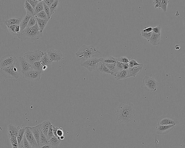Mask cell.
<instances>
[{
  "label": "cell",
  "instance_id": "15",
  "mask_svg": "<svg viewBox=\"0 0 185 148\" xmlns=\"http://www.w3.org/2000/svg\"><path fill=\"white\" fill-rule=\"evenodd\" d=\"M143 67V64H141L140 65H138V66L129 67L128 70H127V73H128L127 78L135 77L139 75L141 72Z\"/></svg>",
  "mask_w": 185,
  "mask_h": 148
},
{
  "label": "cell",
  "instance_id": "31",
  "mask_svg": "<svg viewBox=\"0 0 185 148\" xmlns=\"http://www.w3.org/2000/svg\"><path fill=\"white\" fill-rule=\"evenodd\" d=\"M35 16L44 10V6L43 1H41L34 9Z\"/></svg>",
  "mask_w": 185,
  "mask_h": 148
},
{
  "label": "cell",
  "instance_id": "21",
  "mask_svg": "<svg viewBox=\"0 0 185 148\" xmlns=\"http://www.w3.org/2000/svg\"><path fill=\"white\" fill-rule=\"evenodd\" d=\"M51 122L49 121H45L41 124L40 129L41 132L47 138V133Z\"/></svg>",
  "mask_w": 185,
  "mask_h": 148
},
{
  "label": "cell",
  "instance_id": "9",
  "mask_svg": "<svg viewBox=\"0 0 185 148\" xmlns=\"http://www.w3.org/2000/svg\"><path fill=\"white\" fill-rule=\"evenodd\" d=\"M17 58L12 54L5 55L0 59V68L16 65Z\"/></svg>",
  "mask_w": 185,
  "mask_h": 148
},
{
  "label": "cell",
  "instance_id": "11",
  "mask_svg": "<svg viewBox=\"0 0 185 148\" xmlns=\"http://www.w3.org/2000/svg\"><path fill=\"white\" fill-rule=\"evenodd\" d=\"M46 53L52 63L53 62L60 61L63 58V55L60 50L49 48L47 50Z\"/></svg>",
  "mask_w": 185,
  "mask_h": 148
},
{
  "label": "cell",
  "instance_id": "49",
  "mask_svg": "<svg viewBox=\"0 0 185 148\" xmlns=\"http://www.w3.org/2000/svg\"><path fill=\"white\" fill-rule=\"evenodd\" d=\"M23 142L24 148H32L31 146L30 145V144L27 140L25 136L23 138Z\"/></svg>",
  "mask_w": 185,
  "mask_h": 148
},
{
  "label": "cell",
  "instance_id": "52",
  "mask_svg": "<svg viewBox=\"0 0 185 148\" xmlns=\"http://www.w3.org/2000/svg\"><path fill=\"white\" fill-rule=\"evenodd\" d=\"M129 67H130L129 66L128 63H123V68L124 70H128V68H129Z\"/></svg>",
  "mask_w": 185,
  "mask_h": 148
},
{
  "label": "cell",
  "instance_id": "37",
  "mask_svg": "<svg viewBox=\"0 0 185 148\" xmlns=\"http://www.w3.org/2000/svg\"><path fill=\"white\" fill-rule=\"evenodd\" d=\"M35 17L40 18V19L47 20L48 19V17L47 16L46 13L44 11H42L40 13H38L35 15Z\"/></svg>",
  "mask_w": 185,
  "mask_h": 148
},
{
  "label": "cell",
  "instance_id": "2",
  "mask_svg": "<svg viewBox=\"0 0 185 148\" xmlns=\"http://www.w3.org/2000/svg\"><path fill=\"white\" fill-rule=\"evenodd\" d=\"M42 32L40 31L37 23L35 26L32 27L25 28L18 34V37L21 42H33L42 37Z\"/></svg>",
  "mask_w": 185,
  "mask_h": 148
},
{
  "label": "cell",
  "instance_id": "20",
  "mask_svg": "<svg viewBox=\"0 0 185 148\" xmlns=\"http://www.w3.org/2000/svg\"><path fill=\"white\" fill-rule=\"evenodd\" d=\"M22 21L21 18H12L4 21V24L7 26L18 25L20 26Z\"/></svg>",
  "mask_w": 185,
  "mask_h": 148
},
{
  "label": "cell",
  "instance_id": "6",
  "mask_svg": "<svg viewBox=\"0 0 185 148\" xmlns=\"http://www.w3.org/2000/svg\"><path fill=\"white\" fill-rule=\"evenodd\" d=\"M144 88L149 92H153L157 91L159 84L153 77L146 75L142 80Z\"/></svg>",
  "mask_w": 185,
  "mask_h": 148
},
{
  "label": "cell",
  "instance_id": "24",
  "mask_svg": "<svg viewBox=\"0 0 185 148\" xmlns=\"http://www.w3.org/2000/svg\"><path fill=\"white\" fill-rule=\"evenodd\" d=\"M61 142V141L55 136H53L49 140V144L52 148H58Z\"/></svg>",
  "mask_w": 185,
  "mask_h": 148
},
{
  "label": "cell",
  "instance_id": "55",
  "mask_svg": "<svg viewBox=\"0 0 185 148\" xmlns=\"http://www.w3.org/2000/svg\"><path fill=\"white\" fill-rule=\"evenodd\" d=\"M175 49L176 50H177V51H178V50H180V46L179 45H176L175 46Z\"/></svg>",
  "mask_w": 185,
  "mask_h": 148
},
{
  "label": "cell",
  "instance_id": "16",
  "mask_svg": "<svg viewBox=\"0 0 185 148\" xmlns=\"http://www.w3.org/2000/svg\"><path fill=\"white\" fill-rule=\"evenodd\" d=\"M41 124L39 125L35 126L34 127H29L30 130H31L33 135L34 136L35 139L37 141L38 145L39 144V140H40L41 134V131L40 129Z\"/></svg>",
  "mask_w": 185,
  "mask_h": 148
},
{
  "label": "cell",
  "instance_id": "45",
  "mask_svg": "<svg viewBox=\"0 0 185 148\" xmlns=\"http://www.w3.org/2000/svg\"><path fill=\"white\" fill-rule=\"evenodd\" d=\"M27 1L31 5V6H32V7L33 8V9H34L35 6H36L37 4L40 2L41 1H39V0H28V1Z\"/></svg>",
  "mask_w": 185,
  "mask_h": 148
},
{
  "label": "cell",
  "instance_id": "19",
  "mask_svg": "<svg viewBox=\"0 0 185 148\" xmlns=\"http://www.w3.org/2000/svg\"><path fill=\"white\" fill-rule=\"evenodd\" d=\"M161 34H157L153 32L152 36L148 41L154 46H158L160 43Z\"/></svg>",
  "mask_w": 185,
  "mask_h": 148
},
{
  "label": "cell",
  "instance_id": "1",
  "mask_svg": "<svg viewBox=\"0 0 185 148\" xmlns=\"http://www.w3.org/2000/svg\"><path fill=\"white\" fill-rule=\"evenodd\" d=\"M136 108L130 102L123 103L117 108L116 115L117 120L122 123H128L135 117Z\"/></svg>",
  "mask_w": 185,
  "mask_h": 148
},
{
  "label": "cell",
  "instance_id": "17",
  "mask_svg": "<svg viewBox=\"0 0 185 148\" xmlns=\"http://www.w3.org/2000/svg\"><path fill=\"white\" fill-rule=\"evenodd\" d=\"M96 70L100 73L103 74H109L113 75V74L108 70L106 65L103 62H100L98 63Z\"/></svg>",
  "mask_w": 185,
  "mask_h": 148
},
{
  "label": "cell",
  "instance_id": "35",
  "mask_svg": "<svg viewBox=\"0 0 185 148\" xmlns=\"http://www.w3.org/2000/svg\"><path fill=\"white\" fill-rule=\"evenodd\" d=\"M37 23V21L36 17H35V16H32V17L30 18L27 27H32L35 26Z\"/></svg>",
  "mask_w": 185,
  "mask_h": 148
},
{
  "label": "cell",
  "instance_id": "26",
  "mask_svg": "<svg viewBox=\"0 0 185 148\" xmlns=\"http://www.w3.org/2000/svg\"><path fill=\"white\" fill-rule=\"evenodd\" d=\"M115 77V79L117 81L125 79L127 78L128 76V73L127 70H122L117 73L114 76Z\"/></svg>",
  "mask_w": 185,
  "mask_h": 148
},
{
  "label": "cell",
  "instance_id": "34",
  "mask_svg": "<svg viewBox=\"0 0 185 148\" xmlns=\"http://www.w3.org/2000/svg\"><path fill=\"white\" fill-rule=\"evenodd\" d=\"M103 62L105 64H116V59L111 56H109L107 58L103 59Z\"/></svg>",
  "mask_w": 185,
  "mask_h": 148
},
{
  "label": "cell",
  "instance_id": "36",
  "mask_svg": "<svg viewBox=\"0 0 185 148\" xmlns=\"http://www.w3.org/2000/svg\"><path fill=\"white\" fill-rule=\"evenodd\" d=\"M170 2L168 0H162L161 3V8L162 9L164 12L167 11V5Z\"/></svg>",
  "mask_w": 185,
  "mask_h": 148
},
{
  "label": "cell",
  "instance_id": "12",
  "mask_svg": "<svg viewBox=\"0 0 185 148\" xmlns=\"http://www.w3.org/2000/svg\"><path fill=\"white\" fill-rule=\"evenodd\" d=\"M41 74V72L37 71L33 69L25 72L23 75L27 80L37 82L40 81Z\"/></svg>",
  "mask_w": 185,
  "mask_h": 148
},
{
  "label": "cell",
  "instance_id": "4",
  "mask_svg": "<svg viewBox=\"0 0 185 148\" xmlns=\"http://www.w3.org/2000/svg\"><path fill=\"white\" fill-rule=\"evenodd\" d=\"M0 72L3 76L7 78L17 79L19 78L20 72L16 65L0 68Z\"/></svg>",
  "mask_w": 185,
  "mask_h": 148
},
{
  "label": "cell",
  "instance_id": "18",
  "mask_svg": "<svg viewBox=\"0 0 185 148\" xmlns=\"http://www.w3.org/2000/svg\"><path fill=\"white\" fill-rule=\"evenodd\" d=\"M20 127L10 124L8 126V136L17 137Z\"/></svg>",
  "mask_w": 185,
  "mask_h": 148
},
{
  "label": "cell",
  "instance_id": "46",
  "mask_svg": "<svg viewBox=\"0 0 185 148\" xmlns=\"http://www.w3.org/2000/svg\"><path fill=\"white\" fill-rule=\"evenodd\" d=\"M17 25H13V26H7L8 28V31H9L10 33L12 34L13 35H16L17 34L15 33V29L16 28V26Z\"/></svg>",
  "mask_w": 185,
  "mask_h": 148
},
{
  "label": "cell",
  "instance_id": "44",
  "mask_svg": "<svg viewBox=\"0 0 185 148\" xmlns=\"http://www.w3.org/2000/svg\"><path fill=\"white\" fill-rule=\"evenodd\" d=\"M161 27L160 25L153 28L152 32L157 34H161Z\"/></svg>",
  "mask_w": 185,
  "mask_h": 148
},
{
  "label": "cell",
  "instance_id": "28",
  "mask_svg": "<svg viewBox=\"0 0 185 148\" xmlns=\"http://www.w3.org/2000/svg\"><path fill=\"white\" fill-rule=\"evenodd\" d=\"M24 6L26 10L27 13L32 16H35L34 10L27 1H25Z\"/></svg>",
  "mask_w": 185,
  "mask_h": 148
},
{
  "label": "cell",
  "instance_id": "32",
  "mask_svg": "<svg viewBox=\"0 0 185 148\" xmlns=\"http://www.w3.org/2000/svg\"><path fill=\"white\" fill-rule=\"evenodd\" d=\"M32 67L34 70H37V71L41 72L42 71V67L43 65L40 61L35 62L32 65Z\"/></svg>",
  "mask_w": 185,
  "mask_h": 148
},
{
  "label": "cell",
  "instance_id": "50",
  "mask_svg": "<svg viewBox=\"0 0 185 148\" xmlns=\"http://www.w3.org/2000/svg\"><path fill=\"white\" fill-rule=\"evenodd\" d=\"M55 0H43V1L49 8Z\"/></svg>",
  "mask_w": 185,
  "mask_h": 148
},
{
  "label": "cell",
  "instance_id": "51",
  "mask_svg": "<svg viewBox=\"0 0 185 148\" xmlns=\"http://www.w3.org/2000/svg\"><path fill=\"white\" fill-rule=\"evenodd\" d=\"M153 28L152 27H149L145 28V29L142 30L144 32L149 33L152 32Z\"/></svg>",
  "mask_w": 185,
  "mask_h": 148
},
{
  "label": "cell",
  "instance_id": "10",
  "mask_svg": "<svg viewBox=\"0 0 185 148\" xmlns=\"http://www.w3.org/2000/svg\"><path fill=\"white\" fill-rule=\"evenodd\" d=\"M103 58H94L83 62L81 64V66L87 69L90 72H92L96 70L97 64L100 62L103 61Z\"/></svg>",
  "mask_w": 185,
  "mask_h": 148
},
{
  "label": "cell",
  "instance_id": "30",
  "mask_svg": "<svg viewBox=\"0 0 185 148\" xmlns=\"http://www.w3.org/2000/svg\"><path fill=\"white\" fill-rule=\"evenodd\" d=\"M59 4L58 0H55L50 7V15L52 16L57 11Z\"/></svg>",
  "mask_w": 185,
  "mask_h": 148
},
{
  "label": "cell",
  "instance_id": "56",
  "mask_svg": "<svg viewBox=\"0 0 185 148\" xmlns=\"http://www.w3.org/2000/svg\"><path fill=\"white\" fill-rule=\"evenodd\" d=\"M47 68H48V67L46 66V65H43V67H42V71H45Z\"/></svg>",
  "mask_w": 185,
  "mask_h": 148
},
{
  "label": "cell",
  "instance_id": "58",
  "mask_svg": "<svg viewBox=\"0 0 185 148\" xmlns=\"http://www.w3.org/2000/svg\"><path fill=\"white\" fill-rule=\"evenodd\" d=\"M32 148H34L32 147Z\"/></svg>",
  "mask_w": 185,
  "mask_h": 148
},
{
  "label": "cell",
  "instance_id": "14",
  "mask_svg": "<svg viewBox=\"0 0 185 148\" xmlns=\"http://www.w3.org/2000/svg\"><path fill=\"white\" fill-rule=\"evenodd\" d=\"M175 126L174 125H159L157 124L156 126V133L160 135L167 134L172 130Z\"/></svg>",
  "mask_w": 185,
  "mask_h": 148
},
{
  "label": "cell",
  "instance_id": "29",
  "mask_svg": "<svg viewBox=\"0 0 185 148\" xmlns=\"http://www.w3.org/2000/svg\"><path fill=\"white\" fill-rule=\"evenodd\" d=\"M25 127H20L18 133L17 139L18 145L23 140L24 137L25 136Z\"/></svg>",
  "mask_w": 185,
  "mask_h": 148
},
{
  "label": "cell",
  "instance_id": "41",
  "mask_svg": "<svg viewBox=\"0 0 185 148\" xmlns=\"http://www.w3.org/2000/svg\"><path fill=\"white\" fill-rule=\"evenodd\" d=\"M53 125L51 123L50 124V127H49V130L47 133V138L49 139H50L51 138L53 137L54 136L53 134Z\"/></svg>",
  "mask_w": 185,
  "mask_h": 148
},
{
  "label": "cell",
  "instance_id": "40",
  "mask_svg": "<svg viewBox=\"0 0 185 148\" xmlns=\"http://www.w3.org/2000/svg\"><path fill=\"white\" fill-rule=\"evenodd\" d=\"M43 6H44V11L46 13L47 17H48L49 20L51 18L50 12V8L48 6H47L46 4H45L43 1Z\"/></svg>",
  "mask_w": 185,
  "mask_h": 148
},
{
  "label": "cell",
  "instance_id": "59",
  "mask_svg": "<svg viewBox=\"0 0 185 148\" xmlns=\"http://www.w3.org/2000/svg\"><path fill=\"white\" fill-rule=\"evenodd\" d=\"M50 148H52L51 147H50Z\"/></svg>",
  "mask_w": 185,
  "mask_h": 148
},
{
  "label": "cell",
  "instance_id": "5",
  "mask_svg": "<svg viewBox=\"0 0 185 148\" xmlns=\"http://www.w3.org/2000/svg\"><path fill=\"white\" fill-rule=\"evenodd\" d=\"M42 52L41 50H37L33 51H28L24 54L23 58L32 65L35 62L41 61Z\"/></svg>",
  "mask_w": 185,
  "mask_h": 148
},
{
  "label": "cell",
  "instance_id": "22",
  "mask_svg": "<svg viewBox=\"0 0 185 148\" xmlns=\"http://www.w3.org/2000/svg\"><path fill=\"white\" fill-rule=\"evenodd\" d=\"M32 16H33L27 13L26 15L23 18V19L22 20L21 23H20V32L23 31L25 28L27 27L30 18Z\"/></svg>",
  "mask_w": 185,
  "mask_h": 148
},
{
  "label": "cell",
  "instance_id": "39",
  "mask_svg": "<svg viewBox=\"0 0 185 148\" xmlns=\"http://www.w3.org/2000/svg\"><path fill=\"white\" fill-rule=\"evenodd\" d=\"M116 59V61L123 63H127L129 62L130 60L126 57L122 56Z\"/></svg>",
  "mask_w": 185,
  "mask_h": 148
},
{
  "label": "cell",
  "instance_id": "47",
  "mask_svg": "<svg viewBox=\"0 0 185 148\" xmlns=\"http://www.w3.org/2000/svg\"><path fill=\"white\" fill-rule=\"evenodd\" d=\"M162 0H154L153 1V3L155 8H158L159 10H161V3Z\"/></svg>",
  "mask_w": 185,
  "mask_h": 148
},
{
  "label": "cell",
  "instance_id": "48",
  "mask_svg": "<svg viewBox=\"0 0 185 148\" xmlns=\"http://www.w3.org/2000/svg\"><path fill=\"white\" fill-rule=\"evenodd\" d=\"M57 138L60 140V137L64 135L62 127H58L57 132Z\"/></svg>",
  "mask_w": 185,
  "mask_h": 148
},
{
  "label": "cell",
  "instance_id": "13",
  "mask_svg": "<svg viewBox=\"0 0 185 148\" xmlns=\"http://www.w3.org/2000/svg\"><path fill=\"white\" fill-rule=\"evenodd\" d=\"M25 136L27 140L31 146L32 147L39 148L36 139L29 127H25Z\"/></svg>",
  "mask_w": 185,
  "mask_h": 148
},
{
  "label": "cell",
  "instance_id": "53",
  "mask_svg": "<svg viewBox=\"0 0 185 148\" xmlns=\"http://www.w3.org/2000/svg\"><path fill=\"white\" fill-rule=\"evenodd\" d=\"M18 148H24V146L23 140L18 145Z\"/></svg>",
  "mask_w": 185,
  "mask_h": 148
},
{
  "label": "cell",
  "instance_id": "25",
  "mask_svg": "<svg viewBox=\"0 0 185 148\" xmlns=\"http://www.w3.org/2000/svg\"><path fill=\"white\" fill-rule=\"evenodd\" d=\"M37 23L41 31L43 32V30L46 26L49 20H44L36 18Z\"/></svg>",
  "mask_w": 185,
  "mask_h": 148
},
{
  "label": "cell",
  "instance_id": "7",
  "mask_svg": "<svg viewBox=\"0 0 185 148\" xmlns=\"http://www.w3.org/2000/svg\"><path fill=\"white\" fill-rule=\"evenodd\" d=\"M179 123V122L176 117L170 114L163 115L157 119V124L159 125L175 126L178 125Z\"/></svg>",
  "mask_w": 185,
  "mask_h": 148
},
{
  "label": "cell",
  "instance_id": "27",
  "mask_svg": "<svg viewBox=\"0 0 185 148\" xmlns=\"http://www.w3.org/2000/svg\"><path fill=\"white\" fill-rule=\"evenodd\" d=\"M49 144V140L42 132L41 134L40 140H39L38 146L39 147L45 145H48Z\"/></svg>",
  "mask_w": 185,
  "mask_h": 148
},
{
  "label": "cell",
  "instance_id": "3",
  "mask_svg": "<svg viewBox=\"0 0 185 148\" xmlns=\"http://www.w3.org/2000/svg\"><path fill=\"white\" fill-rule=\"evenodd\" d=\"M102 54L99 49L92 46L83 45L76 53L78 60L84 62L89 59L97 58Z\"/></svg>",
  "mask_w": 185,
  "mask_h": 148
},
{
  "label": "cell",
  "instance_id": "38",
  "mask_svg": "<svg viewBox=\"0 0 185 148\" xmlns=\"http://www.w3.org/2000/svg\"><path fill=\"white\" fill-rule=\"evenodd\" d=\"M153 32H152L149 33H145L144 32L142 31L140 33V36L146 39L147 41H148L151 36H152Z\"/></svg>",
  "mask_w": 185,
  "mask_h": 148
},
{
  "label": "cell",
  "instance_id": "42",
  "mask_svg": "<svg viewBox=\"0 0 185 148\" xmlns=\"http://www.w3.org/2000/svg\"><path fill=\"white\" fill-rule=\"evenodd\" d=\"M128 64L130 67H133L138 66V65H140L141 64L138 63L135 59L132 58L129 62Z\"/></svg>",
  "mask_w": 185,
  "mask_h": 148
},
{
  "label": "cell",
  "instance_id": "23",
  "mask_svg": "<svg viewBox=\"0 0 185 148\" xmlns=\"http://www.w3.org/2000/svg\"><path fill=\"white\" fill-rule=\"evenodd\" d=\"M41 62L42 65H46L47 67L50 66L52 64V62L50 61L46 52L42 53V56L41 59Z\"/></svg>",
  "mask_w": 185,
  "mask_h": 148
},
{
  "label": "cell",
  "instance_id": "57",
  "mask_svg": "<svg viewBox=\"0 0 185 148\" xmlns=\"http://www.w3.org/2000/svg\"><path fill=\"white\" fill-rule=\"evenodd\" d=\"M64 138H65V137H64V135L60 137V139L61 141L63 140Z\"/></svg>",
  "mask_w": 185,
  "mask_h": 148
},
{
  "label": "cell",
  "instance_id": "33",
  "mask_svg": "<svg viewBox=\"0 0 185 148\" xmlns=\"http://www.w3.org/2000/svg\"><path fill=\"white\" fill-rule=\"evenodd\" d=\"M108 70L113 74V76L117 73L116 64H105Z\"/></svg>",
  "mask_w": 185,
  "mask_h": 148
},
{
  "label": "cell",
  "instance_id": "43",
  "mask_svg": "<svg viewBox=\"0 0 185 148\" xmlns=\"http://www.w3.org/2000/svg\"><path fill=\"white\" fill-rule=\"evenodd\" d=\"M123 63H120V62L116 61V71H117L116 73H118V72L120 71H122V70H124L123 68Z\"/></svg>",
  "mask_w": 185,
  "mask_h": 148
},
{
  "label": "cell",
  "instance_id": "54",
  "mask_svg": "<svg viewBox=\"0 0 185 148\" xmlns=\"http://www.w3.org/2000/svg\"><path fill=\"white\" fill-rule=\"evenodd\" d=\"M51 147L50 144L48 145H45L40 147L39 148H50Z\"/></svg>",
  "mask_w": 185,
  "mask_h": 148
},
{
  "label": "cell",
  "instance_id": "8",
  "mask_svg": "<svg viewBox=\"0 0 185 148\" xmlns=\"http://www.w3.org/2000/svg\"><path fill=\"white\" fill-rule=\"evenodd\" d=\"M16 66L23 75L27 72L33 69L31 64L27 62L23 57H19L17 59Z\"/></svg>",
  "mask_w": 185,
  "mask_h": 148
}]
</instances>
